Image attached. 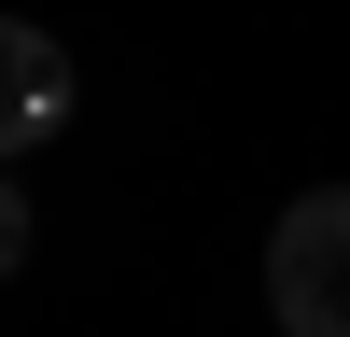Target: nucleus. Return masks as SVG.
Returning <instances> with one entry per match:
<instances>
[{
  "label": "nucleus",
  "instance_id": "nucleus-1",
  "mask_svg": "<svg viewBox=\"0 0 350 337\" xmlns=\"http://www.w3.org/2000/svg\"><path fill=\"white\" fill-rule=\"evenodd\" d=\"M267 309L280 337H350V183H308L267 225Z\"/></svg>",
  "mask_w": 350,
  "mask_h": 337
},
{
  "label": "nucleus",
  "instance_id": "nucleus-3",
  "mask_svg": "<svg viewBox=\"0 0 350 337\" xmlns=\"http://www.w3.org/2000/svg\"><path fill=\"white\" fill-rule=\"evenodd\" d=\"M28 267V197H14V168H0V281Z\"/></svg>",
  "mask_w": 350,
  "mask_h": 337
},
{
  "label": "nucleus",
  "instance_id": "nucleus-2",
  "mask_svg": "<svg viewBox=\"0 0 350 337\" xmlns=\"http://www.w3.org/2000/svg\"><path fill=\"white\" fill-rule=\"evenodd\" d=\"M56 127H70V56H56L28 14H0V168L42 155Z\"/></svg>",
  "mask_w": 350,
  "mask_h": 337
}]
</instances>
